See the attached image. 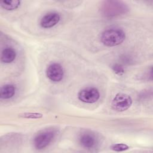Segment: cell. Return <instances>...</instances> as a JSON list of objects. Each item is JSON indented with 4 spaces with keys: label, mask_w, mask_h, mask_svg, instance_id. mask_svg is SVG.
<instances>
[{
    "label": "cell",
    "mask_w": 153,
    "mask_h": 153,
    "mask_svg": "<svg viewBox=\"0 0 153 153\" xmlns=\"http://www.w3.org/2000/svg\"><path fill=\"white\" fill-rule=\"evenodd\" d=\"M132 104L131 97L125 93H118L112 99L111 106L113 109L118 112H123L128 109Z\"/></svg>",
    "instance_id": "obj_2"
},
{
    "label": "cell",
    "mask_w": 153,
    "mask_h": 153,
    "mask_svg": "<svg viewBox=\"0 0 153 153\" xmlns=\"http://www.w3.org/2000/svg\"><path fill=\"white\" fill-rule=\"evenodd\" d=\"M16 57L15 50L10 47L4 48L1 54V60L4 63H9L12 62Z\"/></svg>",
    "instance_id": "obj_8"
},
{
    "label": "cell",
    "mask_w": 153,
    "mask_h": 153,
    "mask_svg": "<svg viewBox=\"0 0 153 153\" xmlns=\"http://www.w3.org/2000/svg\"><path fill=\"white\" fill-rule=\"evenodd\" d=\"M54 133L52 130H45L38 133L34 138L33 144L38 149H41L47 147L52 141Z\"/></svg>",
    "instance_id": "obj_4"
},
{
    "label": "cell",
    "mask_w": 153,
    "mask_h": 153,
    "mask_svg": "<svg viewBox=\"0 0 153 153\" xmlns=\"http://www.w3.org/2000/svg\"><path fill=\"white\" fill-rule=\"evenodd\" d=\"M20 117L29 119H38L43 117V114L38 112H25L19 115Z\"/></svg>",
    "instance_id": "obj_11"
},
{
    "label": "cell",
    "mask_w": 153,
    "mask_h": 153,
    "mask_svg": "<svg viewBox=\"0 0 153 153\" xmlns=\"http://www.w3.org/2000/svg\"><path fill=\"white\" fill-rule=\"evenodd\" d=\"M20 1L19 0H13V1H8L4 0L0 2L1 6L4 9L8 11H12L18 8L20 5Z\"/></svg>",
    "instance_id": "obj_10"
},
{
    "label": "cell",
    "mask_w": 153,
    "mask_h": 153,
    "mask_svg": "<svg viewBox=\"0 0 153 153\" xmlns=\"http://www.w3.org/2000/svg\"><path fill=\"white\" fill-rule=\"evenodd\" d=\"M79 140L81 145L85 148H93L97 143L96 136L91 133L86 132L81 134Z\"/></svg>",
    "instance_id": "obj_7"
},
{
    "label": "cell",
    "mask_w": 153,
    "mask_h": 153,
    "mask_svg": "<svg viewBox=\"0 0 153 153\" xmlns=\"http://www.w3.org/2000/svg\"><path fill=\"white\" fill-rule=\"evenodd\" d=\"M111 149L115 151H124L129 148L128 146L126 144L124 143H117V144H114L111 146Z\"/></svg>",
    "instance_id": "obj_12"
},
{
    "label": "cell",
    "mask_w": 153,
    "mask_h": 153,
    "mask_svg": "<svg viewBox=\"0 0 153 153\" xmlns=\"http://www.w3.org/2000/svg\"><path fill=\"white\" fill-rule=\"evenodd\" d=\"M46 74L47 77L51 81L59 82L63 79L64 71L62 66L60 64L57 63H53L47 67Z\"/></svg>",
    "instance_id": "obj_5"
},
{
    "label": "cell",
    "mask_w": 153,
    "mask_h": 153,
    "mask_svg": "<svg viewBox=\"0 0 153 153\" xmlns=\"http://www.w3.org/2000/svg\"><path fill=\"white\" fill-rule=\"evenodd\" d=\"M60 19V15L57 13H48L42 17L40 21V25L44 28L52 27L59 23Z\"/></svg>",
    "instance_id": "obj_6"
},
{
    "label": "cell",
    "mask_w": 153,
    "mask_h": 153,
    "mask_svg": "<svg viewBox=\"0 0 153 153\" xmlns=\"http://www.w3.org/2000/svg\"><path fill=\"white\" fill-rule=\"evenodd\" d=\"M126 38L125 32L119 28H111L103 32L101 41L106 46L114 47L121 44Z\"/></svg>",
    "instance_id": "obj_1"
},
{
    "label": "cell",
    "mask_w": 153,
    "mask_h": 153,
    "mask_svg": "<svg viewBox=\"0 0 153 153\" xmlns=\"http://www.w3.org/2000/svg\"><path fill=\"white\" fill-rule=\"evenodd\" d=\"M78 97L82 102L93 103L98 100L100 93L96 88L89 87L80 90L78 94Z\"/></svg>",
    "instance_id": "obj_3"
},
{
    "label": "cell",
    "mask_w": 153,
    "mask_h": 153,
    "mask_svg": "<svg viewBox=\"0 0 153 153\" xmlns=\"http://www.w3.org/2000/svg\"><path fill=\"white\" fill-rule=\"evenodd\" d=\"M112 70L114 72L118 74V75H121L124 72V69L123 68V66L119 64H115L112 67Z\"/></svg>",
    "instance_id": "obj_13"
},
{
    "label": "cell",
    "mask_w": 153,
    "mask_h": 153,
    "mask_svg": "<svg viewBox=\"0 0 153 153\" xmlns=\"http://www.w3.org/2000/svg\"><path fill=\"white\" fill-rule=\"evenodd\" d=\"M16 93V87L12 84H5L0 89V97L2 99H8L14 96Z\"/></svg>",
    "instance_id": "obj_9"
}]
</instances>
